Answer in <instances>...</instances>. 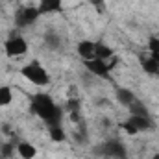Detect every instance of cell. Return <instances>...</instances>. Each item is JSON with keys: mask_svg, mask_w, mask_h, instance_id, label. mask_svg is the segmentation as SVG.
Listing matches in <instances>:
<instances>
[{"mask_svg": "<svg viewBox=\"0 0 159 159\" xmlns=\"http://www.w3.org/2000/svg\"><path fill=\"white\" fill-rule=\"evenodd\" d=\"M20 74L28 80V81H32L34 85H39V87L48 85V81H50L48 72L43 69V65H41L39 61H32V63L24 65V67L20 69Z\"/></svg>", "mask_w": 159, "mask_h": 159, "instance_id": "obj_2", "label": "cell"}, {"mask_svg": "<svg viewBox=\"0 0 159 159\" xmlns=\"http://www.w3.org/2000/svg\"><path fill=\"white\" fill-rule=\"evenodd\" d=\"M4 48H6V54H7L9 57H17V56H24V54L28 52V43L22 39V37L15 35V37H11V39L6 41Z\"/></svg>", "mask_w": 159, "mask_h": 159, "instance_id": "obj_5", "label": "cell"}, {"mask_svg": "<svg viewBox=\"0 0 159 159\" xmlns=\"http://www.w3.org/2000/svg\"><path fill=\"white\" fill-rule=\"evenodd\" d=\"M39 7H35V6H26V7H22V9H19L17 11V15H15V24L17 26H30V24H34L37 19H39Z\"/></svg>", "mask_w": 159, "mask_h": 159, "instance_id": "obj_3", "label": "cell"}, {"mask_svg": "<svg viewBox=\"0 0 159 159\" xmlns=\"http://www.w3.org/2000/svg\"><path fill=\"white\" fill-rule=\"evenodd\" d=\"M141 63H143V70H144L146 74H150V76H159V57L150 56V57H144Z\"/></svg>", "mask_w": 159, "mask_h": 159, "instance_id": "obj_9", "label": "cell"}, {"mask_svg": "<svg viewBox=\"0 0 159 159\" xmlns=\"http://www.w3.org/2000/svg\"><path fill=\"white\" fill-rule=\"evenodd\" d=\"M39 13L48 15V13H57L63 7V0H39Z\"/></svg>", "mask_w": 159, "mask_h": 159, "instance_id": "obj_8", "label": "cell"}, {"mask_svg": "<svg viewBox=\"0 0 159 159\" xmlns=\"http://www.w3.org/2000/svg\"><path fill=\"white\" fill-rule=\"evenodd\" d=\"M17 154H19L22 159H34L35 156H37V148H35L34 144L22 141V143L17 144Z\"/></svg>", "mask_w": 159, "mask_h": 159, "instance_id": "obj_10", "label": "cell"}, {"mask_svg": "<svg viewBox=\"0 0 159 159\" xmlns=\"http://www.w3.org/2000/svg\"><path fill=\"white\" fill-rule=\"evenodd\" d=\"M122 129H124L126 133H129V135H137V133H139V131H137V129H135V128H133V126H131L129 122H128V120H126V122L122 124Z\"/></svg>", "mask_w": 159, "mask_h": 159, "instance_id": "obj_19", "label": "cell"}, {"mask_svg": "<svg viewBox=\"0 0 159 159\" xmlns=\"http://www.w3.org/2000/svg\"><path fill=\"white\" fill-rule=\"evenodd\" d=\"M89 2H91L98 11H104V9H106V2H104V0H89Z\"/></svg>", "mask_w": 159, "mask_h": 159, "instance_id": "obj_20", "label": "cell"}, {"mask_svg": "<svg viewBox=\"0 0 159 159\" xmlns=\"http://www.w3.org/2000/svg\"><path fill=\"white\" fill-rule=\"evenodd\" d=\"M76 50H78V56L83 61H89V59L96 57V50H94V43L93 41H80Z\"/></svg>", "mask_w": 159, "mask_h": 159, "instance_id": "obj_7", "label": "cell"}, {"mask_svg": "<svg viewBox=\"0 0 159 159\" xmlns=\"http://www.w3.org/2000/svg\"><path fill=\"white\" fill-rule=\"evenodd\" d=\"M96 152H98V156L126 159V148L120 144L119 141H106L104 144H100V146L96 148Z\"/></svg>", "mask_w": 159, "mask_h": 159, "instance_id": "obj_4", "label": "cell"}, {"mask_svg": "<svg viewBox=\"0 0 159 159\" xmlns=\"http://www.w3.org/2000/svg\"><path fill=\"white\" fill-rule=\"evenodd\" d=\"M11 152H13V146H11V144H4V146H2V154H4V156H7V157H9V156H11Z\"/></svg>", "mask_w": 159, "mask_h": 159, "instance_id": "obj_21", "label": "cell"}, {"mask_svg": "<svg viewBox=\"0 0 159 159\" xmlns=\"http://www.w3.org/2000/svg\"><path fill=\"white\" fill-rule=\"evenodd\" d=\"M94 50H96V57L98 59H104V61H107V59H111L115 56L113 50L107 44H104V43H94Z\"/></svg>", "mask_w": 159, "mask_h": 159, "instance_id": "obj_13", "label": "cell"}, {"mask_svg": "<svg viewBox=\"0 0 159 159\" xmlns=\"http://www.w3.org/2000/svg\"><path fill=\"white\" fill-rule=\"evenodd\" d=\"M44 41H46V44H48L50 48H57V46H59V39H57L56 34H46V35H44Z\"/></svg>", "mask_w": 159, "mask_h": 159, "instance_id": "obj_18", "label": "cell"}, {"mask_svg": "<svg viewBox=\"0 0 159 159\" xmlns=\"http://www.w3.org/2000/svg\"><path fill=\"white\" fill-rule=\"evenodd\" d=\"M32 111L41 117L50 126H59L61 117H63V111L54 104V100L48 96V94H35V98L32 100Z\"/></svg>", "mask_w": 159, "mask_h": 159, "instance_id": "obj_1", "label": "cell"}, {"mask_svg": "<svg viewBox=\"0 0 159 159\" xmlns=\"http://www.w3.org/2000/svg\"><path fill=\"white\" fill-rule=\"evenodd\" d=\"M117 100H119L122 106H126V107H128V106H129V104H133L137 98H135V94H133L129 89H122V87H120V89H117Z\"/></svg>", "mask_w": 159, "mask_h": 159, "instance_id": "obj_12", "label": "cell"}, {"mask_svg": "<svg viewBox=\"0 0 159 159\" xmlns=\"http://www.w3.org/2000/svg\"><path fill=\"white\" fill-rule=\"evenodd\" d=\"M150 159H159V154H154V156H152Z\"/></svg>", "mask_w": 159, "mask_h": 159, "instance_id": "obj_22", "label": "cell"}, {"mask_svg": "<svg viewBox=\"0 0 159 159\" xmlns=\"http://www.w3.org/2000/svg\"><path fill=\"white\" fill-rule=\"evenodd\" d=\"M128 122L137 129V131H144V129H148L150 128V119L148 117H143V115H131Z\"/></svg>", "mask_w": 159, "mask_h": 159, "instance_id": "obj_11", "label": "cell"}, {"mask_svg": "<svg viewBox=\"0 0 159 159\" xmlns=\"http://www.w3.org/2000/svg\"><path fill=\"white\" fill-rule=\"evenodd\" d=\"M83 65H85V69H87L91 74H94V76L106 78V76L109 74V67H107V61H104V59H98V57H94V59L83 61Z\"/></svg>", "mask_w": 159, "mask_h": 159, "instance_id": "obj_6", "label": "cell"}, {"mask_svg": "<svg viewBox=\"0 0 159 159\" xmlns=\"http://www.w3.org/2000/svg\"><path fill=\"white\" fill-rule=\"evenodd\" d=\"M13 100V89L9 85H2L0 87V106H9Z\"/></svg>", "mask_w": 159, "mask_h": 159, "instance_id": "obj_14", "label": "cell"}, {"mask_svg": "<svg viewBox=\"0 0 159 159\" xmlns=\"http://www.w3.org/2000/svg\"><path fill=\"white\" fill-rule=\"evenodd\" d=\"M50 139L56 143H61L65 139V131L61 129V126H50Z\"/></svg>", "mask_w": 159, "mask_h": 159, "instance_id": "obj_16", "label": "cell"}, {"mask_svg": "<svg viewBox=\"0 0 159 159\" xmlns=\"http://www.w3.org/2000/svg\"><path fill=\"white\" fill-rule=\"evenodd\" d=\"M148 50H150V56L159 57V37L150 35V39H148Z\"/></svg>", "mask_w": 159, "mask_h": 159, "instance_id": "obj_17", "label": "cell"}, {"mask_svg": "<svg viewBox=\"0 0 159 159\" xmlns=\"http://www.w3.org/2000/svg\"><path fill=\"white\" fill-rule=\"evenodd\" d=\"M128 107H129V113H131V115H143V117H148V111H146V107H144L141 102H137V100H135L133 104H129Z\"/></svg>", "mask_w": 159, "mask_h": 159, "instance_id": "obj_15", "label": "cell"}]
</instances>
